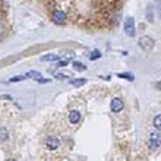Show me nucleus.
<instances>
[{
    "label": "nucleus",
    "mask_w": 161,
    "mask_h": 161,
    "mask_svg": "<svg viewBox=\"0 0 161 161\" xmlns=\"http://www.w3.org/2000/svg\"><path fill=\"white\" fill-rule=\"evenodd\" d=\"M53 76H54V78H57V79H68V78H69V75H68V73L54 72V73H53Z\"/></svg>",
    "instance_id": "16"
},
{
    "label": "nucleus",
    "mask_w": 161,
    "mask_h": 161,
    "mask_svg": "<svg viewBox=\"0 0 161 161\" xmlns=\"http://www.w3.org/2000/svg\"><path fill=\"white\" fill-rule=\"evenodd\" d=\"M25 79V75H19V76H13V78H10V79H9V82H19V80H24Z\"/></svg>",
    "instance_id": "18"
},
{
    "label": "nucleus",
    "mask_w": 161,
    "mask_h": 161,
    "mask_svg": "<svg viewBox=\"0 0 161 161\" xmlns=\"http://www.w3.org/2000/svg\"><path fill=\"white\" fill-rule=\"evenodd\" d=\"M51 18H53V22L57 24V25H63L64 22H66V13L63 10H54Z\"/></svg>",
    "instance_id": "5"
},
{
    "label": "nucleus",
    "mask_w": 161,
    "mask_h": 161,
    "mask_svg": "<svg viewBox=\"0 0 161 161\" xmlns=\"http://www.w3.org/2000/svg\"><path fill=\"white\" fill-rule=\"evenodd\" d=\"M117 76L123 78V79H129V80H133V79H135V78H133V75H130V73H119Z\"/></svg>",
    "instance_id": "17"
},
{
    "label": "nucleus",
    "mask_w": 161,
    "mask_h": 161,
    "mask_svg": "<svg viewBox=\"0 0 161 161\" xmlns=\"http://www.w3.org/2000/svg\"><path fill=\"white\" fill-rule=\"evenodd\" d=\"M151 10H153V8H151V6H148V12H147V19H148L149 22H153V21H154L153 12H151Z\"/></svg>",
    "instance_id": "19"
},
{
    "label": "nucleus",
    "mask_w": 161,
    "mask_h": 161,
    "mask_svg": "<svg viewBox=\"0 0 161 161\" xmlns=\"http://www.w3.org/2000/svg\"><path fill=\"white\" fill-rule=\"evenodd\" d=\"M73 69H75V70H78V72H84L86 68H85V64L80 63V62H73Z\"/></svg>",
    "instance_id": "13"
},
{
    "label": "nucleus",
    "mask_w": 161,
    "mask_h": 161,
    "mask_svg": "<svg viewBox=\"0 0 161 161\" xmlns=\"http://www.w3.org/2000/svg\"><path fill=\"white\" fill-rule=\"evenodd\" d=\"M60 56L59 54H44L41 57V62H59Z\"/></svg>",
    "instance_id": "9"
},
{
    "label": "nucleus",
    "mask_w": 161,
    "mask_h": 161,
    "mask_svg": "<svg viewBox=\"0 0 161 161\" xmlns=\"http://www.w3.org/2000/svg\"><path fill=\"white\" fill-rule=\"evenodd\" d=\"M160 144H161V136L158 132H154V133H151L149 135V141H148V145L151 149H158L160 148Z\"/></svg>",
    "instance_id": "3"
},
{
    "label": "nucleus",
    "mask_w": 161,
    "mask_h": 161,
    "mask_svg": "<svg viewBox=\"0 0 161 161\" xmlns=\"http://www.w3.org/2000/svg\"><path fill=\"white\" fill-rule=\"evenodd\" d=\"M8 161H15V160H8Z\"/></svg>",
    "instance_id": "21"
},
{
    "label": "nucleus",
    "mask_w": 161,
    "mask_h": 161,
    "mask_svg": "<svg viewBox=\"0 0 161 161\" xmlns=\"http://www.w3.org/2000/svg\"><path fill=\"white\" fill-rule=\"evenodd\" d=\"M100 57H101V53L98 50H94L89 53V60H97V59H100Z\"/></svg>",
    "instance_id": "15"
},
{
    "label": "nucleus",
    "mask_w": 161,
    "mask_h": 161,
    "mask_svg": "<svg viewBox=\"0 0 161 161\" xmlns=\"http://www.w3.org/2000/svg\"><path fill=\"white\" fill-rule=\"evenodd\" d=\"M73 57H75V54H73V51H70V50L63 51V53H62V56H60V59L66 60V62H69V60H72Z\"/></svg>",
    "instance_id": "10"
},
{
    "label": "nucleus",
    "mask_w": 161,
    "mask_h": 161,
    "mask_svg": "<svg viewBox=\"0 0 161 161\" xmlns=\"http://www.w3.org/2000/svg\"><path fill=\"white\" fill-rule=\"evenodd\" d=\"M9 139V132L6 127H0V142H4V141Z\"/></svg>",
    "instance_id": "11"
},
{
    "label": "nucleus",
    "mask_w": 161,
    "mask_h": 161,
    "mask_svg": "<svg viewBox=\"0 0 161 161\" xmlns=\"http://www.w3.org/2000/svg\"><path fill=\"white\" fill-rule=\"evenodd\" d=\"M70 84H72L73 86H82V85L86 84V79H84V78H80V79H72Z\"/></svg>",
    "instance_id": "12"
},
{
    "label": "nucleus",
    "mask_w": 161,
    "mask_h": 161,
    "mask_svg": "<svg viewBox=\"0 0 161 161\" xmlns=\"http://www.w3.org/2000/svg\"><path fill=\"white\" fill-rule=\"evenodd\" d=\"M123 107H125V104H123V101L120 98H113V100H111L110 108L113 113H120V111L123 110Z\"/></svg>",
    "instance_id": "6"
},
{
    "label": "nucleus",
    "mask_w": 161,
    "mask_h": 161,
    "mask_svg": "<svg viewBox=\"0 0 161 161\" xmlns=\"http://www.w3.org/2000/svg\"><path fill=\"white\" fill-rule=\"evenodd\" d=\"M139 46H141V48H142L144 51L153 50V47H154V40L151 38V37H148V35H144V37L139 40Z\"/></svg>",
    "instance_id": "4"
},
{
    "label": "nucleus",
    "mask_w": 161,
    "mask_h": 161,
    "mask_svg": "<svg viewBox=\"0 0 161 161\" xmlns=\"http://www.w3.org/2000/svg\"><path fill=\"white\" fill-rule=\"evenodd\" d=\"M68 119L72 125H76V123H79V120H80V113L78 110H72L70 113H69Z\"/></svg>",
    "instance_id": "8"
},
{
    "label": "nucleus",
    "mask_w": 161,
    "mask_h": 161,
    "mask_svg": "<svg viewBox=\"0 0 161 161\" xmlns=\"http://www.w3.org/2000/svg\"><path fill=\"white\" fill-rule=\"evenodd\" d=\"M60 145V139L59 138H54V136H50V138H47L46 139V147L51 151H54V149L59 148Z\"/></svg>",
    "instance_id": "7"
},
{
    "label": "nucleus",
    "mask_w": 161,
    "mask_h": 161,
    "mask_svg": "<svg viewBox=\"0 0 161 161\" xmlns=\"http://www.w3.org/2000/svg\"><path fill=\"white\" fill-rule=\"evenodd\" d=\"M123 31L127 37H135L136 34V30H135V21L132 16H127L123 22Z\"/></svg>",
    "instance_id": "1"
},
{
    "label": "nucleus",
    "mask_w": 161,
    "mask_h": 161,
    "mask_svg": "<svg viewBox=\"0 0 161 161\" xmlns=\"http://www.w3.org/2000/svg\"><path fill=\"white\" fill-rule=\"evenodd\" d=\"M154 127H155L157 130L161 129V114H157L154 117Z\"/></svg>",
    "instance_id": "14"
},
{
    "label": "nucleus",
    "mask_w": 161,
    "mask_h": 161,
    "mask_svg": "<svg viewBox=\"0 0 161 161\" xmlns=\"http://www.w3.org/2000/svg\"><path fill=\"white\" fill-rule=\"evenodd\" d=\"M3 34H4V26H3V24L0 22V38L3 37Z\"/></svg>",
    "instance_id": "20"
},
{
    "label": "nucleus",
    "mask_w": 161,
    "mask_h": 161,
    "mask_svg": "<svg viewBox=\"0 0 161 161\" xmlns=\"http://www.w3.org/2000/svg\"><path fill=\"white\" fill-rule=\"evenodd\" d=\"M25 78H30V79H32V80H37L38 84H48V82H50V79L44 78L41 73L37 72V70H30V72L25 75Z\"/></svg>",
    "instance_id": "2"
}]
</instances>
